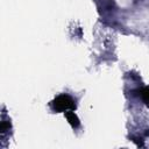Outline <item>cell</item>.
I'll list each match as a JSON object with an SVG mask.
<instances>
[{
    "mask_svg": "<svg viewBox=\"0 0 149 149\" xmlns=\"http://www.w3.org/2000/svg\"><path fill=\"white\" fill-rule=\"evenodd\" d=\"M52 108L57 112H65V111H72L76 108L74 100L68 95V94H61L52 101Z\"/></svg>",
    "mask_w": 149,
    "mask_h": 149,
    "instance_id": "cell-1",
    "label": "cell"
},
{
    "mask_svg": "<svg viewBox=\"0 0 149 149\" xmlns=\"http://www.w3.org/2000/svg\"><path fill=\"white\" fill-rule=\"evenodd\" d=\"M65 116L73 128H77L79 126V119L77 118V115L73 112H65Z\"/></svg>",
    "mask_w": 149,
    "mask_h": 149,
    "instance_id": "cell-2",
    "label": "cell"
},
{
    "mask_svg": "<svg viewBox=\"0 0 149 149\" xmlns=\"http://www.w3.org/2000/svg\"><path fill=\"white\" fill-rule=\"evenodd\" d=\"M139 92H140V95H141V98L143 99V101L149 105V87L141 88Z\"/></svg>",
    "mask_w": 149,
    "mask_h": 149,
    "instance_id": "cell-3",
    "label": "cell"
}]
</instances>
